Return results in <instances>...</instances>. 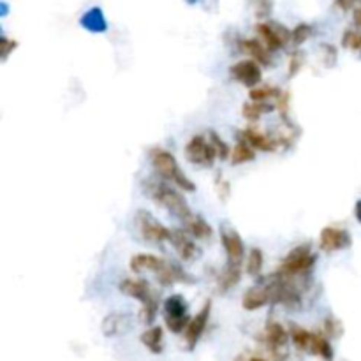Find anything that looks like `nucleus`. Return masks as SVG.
<instances>
[{"label":"nucleus","instance_id":"14","mask_svg":"<svg viewBox=\"0 0 361 361\" xmlns=\"http://www.w3.org/2000/svg\"><path fill=\"white\" fill-rule=\"evenodd\" d=\"M175 247V250L178 252V255L182 257L185 263H190L199 255V248L196 247V243L192 241V238L182 229H175L171 233V240H169Z\"/></svg>","mask_w":361,"mask_h":361},{"label":"nucleus","instance_id":"11","mask_svg":"<svg viewBox=\"0 0 361 361\" xmlns=\"http://www.w3.org/2000/svg\"><path fill=\"white\" fill-rule=\"evenodd\" d=\"M231 78L238 83L245 85L248 88H254L261 83L263 80V73H261L260 64L255 60H241V62H236L234 66H231Z\"/></svg>","mask_w":361,"mask_h":361},{"label":"nucleus","instance_id":"12","mask_svg":"<svg viewBox=\"0 0 361 361\" xmlns=\"http://www.w3.org/2000/svg\"><path fill=\"white\" fill-rule=\"evenodd\" d=\"M220 241H222V247L226 250L227 264L240 267L245 257V245L241 241L240 234L234 229H231V227L222 226L220 227Z\"/></svg>","mask_w":361,"mask_h":361},{"label":"nucleus","instance_id":"31","mask_svg":"<svg viewBox=\"0 0 361 361\" xmlns=\"http://www.w3.org/2000/svg\"><path fill=\"white\" fill-rule=\"evenodd\" d=\"M208 139H210V143H212V145H213V148H215L217 157L222 159V161H226V159L229 157V153H231V150H229V146H227V143L224 141V139L220 138V136L217 134V132H213V131L208 134Z\"/></svg>","mask_w":361,"mask_h":361},{"label":"nucleus","instance_id":"22","mask_svg":"<svg viewBox=\"0 0 361 361\" xmlns=\"http://www.w3.org/2000/svg\"><path fill=\"white\" fill-rule=\"evenodd\" d=\"M129 330V319L125 316L120 314H113V316H108L102 323V332L106 337H117L122 335V333Z\"/></svg>","mask_w":361,"mask_h":361},{"label":"nucleus","instance_id":"16","mask_svg":"<svg viewBox=\"0 0 361 361\" xmlns=\"http://www.w3.org/2000/svg\"><path fill=\"white\" fill-rule=\"evenodd\" d=\"M241 138H243V141H247L252 148L261 150V152H275V150L282 145V141L270 138V136L261 134V132L255 131V129H245V131L241 132Z\"/></svg>","mask_w":361,"mask_h":361},{"label":"nucleus","instance_id":"19","mask_svg":"<svg viewBox=\"0 0 361 361\" xmlns=\"http://www.w3.org/2000/svg\"><path fill=\"white\" fill-rule=\"evenodd\" d=\"M80 23L83 29L90 30V32H94V34L106 32L108 30V22H106V18H104V13H102L101 8L88 9V11L81 16Z\"/></svg>","mask_w":361,"mask_h":361},{"label":"nucleus","instance_id":"35","mask_svg":"<svg viewBox=\"0 0 361 361\" xmlns=\"http://www.w3.org/2000/svg\"><path fill=\"white\" fill-rule=\"evenodd\" d=\"M302 64H303V55L299 53V51H296L295 55L291 57V62H289V76H295V74L299 71V67H302Z\"/></svg>","mask_w":361,"mask_h":361},{"label":"nucleus","instance_id":"41","mask_svg":"<svg viewBox=\"0 0 361 361\" xmlns=\"http://www.w3.org/2000/svg\"><path fill=\"white\" fill-rule=\"evenodd\" d=\"M354 23H356L358 29H361V6L358 9H354Z\"/></svg>","mask_w":361,"mask_h":361},{"label":"nucleus","instance_id":"28","mask_svg":"<svg viewBox=\"0 0 361 361\" xmlns=\"http://www.w3.org/2000/svg\"><path fill=\"white\" fill-rule=\"evenodd\" d=\"M263 271V252L261 248H252L247 260V274L252 277H260Z\"/></svg>","mask_w":361,"mask_h":361},{"label":"nucleus","instance_id":"37","mask_svg":"<svg viewBox=\"0 0 361 361\" xmlns=\"http://www.w3.org/2000/svg\"><path fill=\"white\" fill-rule=\"evenodd\" d=\"M335 4L339 6L342 11H351V9H358L361 6V0H335Z\"/></svg>","mask_w":361,"mask_h":361},{"label":"nucleus","instance_id":"36","mask_svg":"<svg viewBox=\"0 0 361 361\" xmlns=\"http://www.w3.org/2000/svg\"><path fill=\"white\" fill-rule=\"evenodd\" d=\"M234 361H277V360H268V358L254 353H241L234 358Z\"/></svg>","mask_w":361,"mask_h":361},{"label":"nucleus","instance_id":"21","mask_svg":"<svg viewBox=\"0 0 361 361\" xmlns=\"http://www.w3.org/2000/svg\"><path fill=\"white\" fill-rule=\"evenodd\" d=\"M183 224L187 226L189 233L192 234L194 238H197V240H208V238L212 236V233H213L212 226H210V224L206 222L203 217L194 215V213Z\"/></svg>","mask_w":361,"mask_h":361},{"label":"nucleus","instance_id":"42","mask_svg":"<svg viewBox=\"0 0 361 361\" xmlns=\"http://www.w3.org/2000/svg\"><path fill=\"white\" fill-rule=\"evenodd\" d=\"M185 2H187V4L194 6V4H196V2H197V0H185Z\"/></svg>","mask_w":361,"mask_h":361},{"label":"nucleus","instance_id":"30","mask_svg":"<svg viewBox=\"0 0 361 361\" xmlns=\"http://www.w3.org/2000/svg\"><path fill=\"white\" fill-rule=\"evenodd\" d=\"M282 92L277 87H254L250 88V99L252 101H268L270 97H281Z\"/></svg>","mask_w":361,"mask_h":361},{"label":"nucleus","instance_id":"38","mask_svg":"<svg viewBox=\"0 0 361 361\" xmlns=\"http://www.w3.org/2000/svg\"><path fill=\"white\" fill-rule=\"evenodd\" d=\"M2 59H8L9 55H11L13 51H15V48L18 46V43H16V41H9L8 37H4V39H2Z\"/></svg>","mask_w":361,"mask_h":361},{"label":"nucleus","instance_id":"15","mask_svg":"<svg viewBox=\"0 0 361 361\" xmlns=\"http://www.w3.org/2000/svg\"><path fill=\"white\" fill-rule=\"evenodd\" d=\"M168 263L169 261L162 260V257H159V255L136 254L131 260V270L138 275L145 274V271H153V274L159 275L162 270H164Z\"/></svg>","mask_w":361,"mask_h":361},{"label":"nucleus","instance_id":"32","mask_svg":"<svg viewBox=\"0 0 361 361\" xmlns=\"http://www.w3.org/2000/svg\"><path fill=\"white\" fill-rule=\"evenodd\" d=\"M252 9H254V15L260 20L268 18L274 9V0H250Z\"/></svg>","mask_w":361,"mask_h":361},{"label":"nucleus","instance_id":"29","mask_svg":"<svg viewBox=\"0 0 361 361\" xmlns=\"http://www.w3.org/2000/svg\"><path fill=\"white\" fill-rule=\"evenodd\" d=\"M342 44L351 51H356L361 55V29H349L344 32Z\"/></svg>","mask_w":361,"mask_h":361},{"label":"nucleus","instance_id":"20","mask_svg":"<svg viewBox=\"0 0 361 361\" xmlns=\"http://www.w3.org/2000/svg\"><path fill=\"white\" fill-rule=\"evenodd\" d=\"M141 342L150 353L161 354L164 349V332L159 326H152L141 335Z\"/></svg>","mask_w":361,"mask_h":361},{"label":"nucleus","instance_id":"4","mask_svg":"<svg viewBox=\"0 0 361 361\" xmlns=\"http://www.w3.org/2000/svg\"><path fill=\"white\" fill-rule=\"evenodd\" d=\"M120 291L125 296H131V298L141 302V312H139V319H141L145 325H152L155 314H157V298L153 295L152 288H150L148 282L145 278H125L120 284Z\"/></svg>","mask_w":361,"mask_h":361},{"label":"nucleus","instance_id":"25","mask_svg":"<svg viewBox=\"0 0 361 361\" xmlns=\"http://www.w3.org/2000/svg\"><path fill=\"white\" fill-rule=\"evenodd\" d=\"M312 354L321 358L323 361H333V347L330 340L321 333H314V342H312Z\"/></svg>","mask_w":361,"mask_h":361},{"label":"nucleus","instance_id":"33","mask_svg":"<svg viewBox=\"0 0 361 361\" xmlns=\"http://www.w3.org/2000/svg\"><path fill=\"white\" fill-rule=\"evenodd\" d=\"M311 36H312V27L306 25V23H299V25H296V29L291 32V41L296 44V46H299V44L305 43Z\"/></svg>","mask_w":361,"mask_h":361},{"label":"nucleus","instance_id":"39","mask_svg":"<svg viewBox=\"0 0 361 361\" xmlns=\"http://www.w3.org/2000/svg\"><path fill=\"white\" fill-rule=\"evenodd\" d=\"M217 192L220 194L222 199H227L229 197V183L226 180H222L220 176H217Z\"/></svg>","mask_w":361,"mask_h":361},{"label":"nucleus","instance_id":"2","mask_svg":"<svg viewBox=\"0 0 361 361\" xmlns=\"http://www.w3.org/2000/svg\"><path fill=\"white\" fill-rule=\"evenodd\" d=\"M311 245H299V247L292 248L284 260L281 261L277 275L288 281H302L311 275L312 268L316 264V254H312Z\"/></svg>","mask_w":361,"mask_h":361},{"label":"nucleus","instance_id":"5","mask_svg":"<svg viewBox=\"0 0 361 361\" xmlns=\"http://www.w3.org/2000/svg\"><path fill=\"white\" fill-rule=\"evenodd\" d=\"M136 227H138V233L141 234L143 240L152 241V243H161V241L171 240V233L168 227L162 226L155 217L152 215L146 210H139L134 217Z\"/></svg>","mask_w":361,"mask_h":361},{"label":"nucleus","instance_id":"17","mask_svg":"<svg viewBox=\"0 0 361 361\" xmlns=\"http://www.w3.org/2000/svg\"><path fill=\"white\" fill-rule=\"evenodd\" d=\"M240 48L243 53H247L252 60H255L261 66H271V59L270 53H268V48L264 46L261 41L257 39H243L240 43Z\"/></svg>","mask_w":361,"mask_h":361},{"label":"nucleus","instance_id":"6","mask_svg":"<svg viewBox=\"0 0 361 361\" xmlns=\"http://www.w3.org/2000/svg\"><path fill=\"white\" fill-rule=\"evenodd\" d=\"M187 161L203 168H212L217 159V152L208 138L204 136H192L185 145Z\"/></svg>","mask_w":361,"mask_h":361},{"label":"nucleus","instance_id":"27","mask_svg":"<svg viewBox=\"0 0 361 361\" xmlns=\"http://www.w3.org/2000/svg\"><path fill=\"white\" fill-rule=\"evenodd\" d=\"M240 277H241L240 267H233V264H227V268L222 271V275L219 277V289L222 292L229 291L231 288H234V285L240 282Z\"/></svg>","mask_w":361,"mask_h":361},{"label":"nucleus","instance_id":"24","mask_svg":"<svg viewBox=\"0 0 361 361\" xmlns=\"http://www.w3.org/2000/svg\"><path fill=\"white\" fill-rule=\"evenodd\" d=\"M274 111L271 104H267L264 101H250L243 104V117L250 122H257L263 115Z\"/></svg>","mask_w":361,"mask_h":361},{"label":"nucleus","instance_id":"26","mask_svg":"<svg viewBox=\"0 0 361 361\" xmlns=\"http://www.w3.org/2000/svg\"><path fill=\"white\" fill-rule=\"evenodd\" d=\"M254 159H255V152L247 141H240L236 146H234L233 152H231V162H233L234 166L245 164V162H250L254 161Z\"/></svg>","mask_w":361,"mask_h":361},{"label":"nucleus","instance_id":"40","mask_svg":"<svg viewBox=\"0 0 361 361\" xmlns=\"http://www.w3.org/2000/svg\"><path fill=\"white\" fill-rule=\"evenodd\" d=\"M354 217L361 224V199L356 201V204H354Z\"/></svg>","mask_w":361,"mask_h":361},{"label":"nucleus","instance_id":"7","mask_svg":"<svg viewBox=\"0 0 361 361\" xmlns=\"http://www.w3.org/2000/svg\"><path fill=\"white\" fill-rule=\"evenodd\" d=\"M164 319L169 332L182 333L189 326V316H187V302L182 295L169 296L164 302Z\"/></svg>","mask_w":361,"mask_h":361},{"label":"nucleus","instance_id":"8","mask_svg":"<svg viewBox=\"0 0 361 361\" xmlns=\"http://www.w3.org/2000/svg\"><path fill=\"white\" fill-rule=\"evenodd\" d=\"M289 337H291V333L285 332L284 326L281 325V323H268L267 328H264V333L263 337H261V342L264 344V347H267L268 351H270L271 356L275 358V360H282V358H285V349H288V342H289Z\"/></svg>","mask_w":361,"mask_h":361},{"label":"nucleus","instance_id":"34","mask_svg":"<svg viewBox=\"0 0 361 361\" xmlns=\"http://www.w3.org/2000/svg\"><path fill=\"white\" fill-rule=\"evenodd\" d=\"M325 333L330 337H340V333H342V326H340V323L337 321V319L328 318L325 321Z\"/></svg>","mask_w":361,"mask_h":361},{"label":"nucleus","instance_id":"13","mask_svg":"<svg viewBox=\"0 0 361 361\" xmlns=\"http://www.w3.org/2000/svg\"><path fill=\"white\" fill-rule=\"evenodd\" d=\"M210 312H212V302L208 299V302H204L203 309L197 312L196 318L190 319L189 326H187L185 330V342L189 349H194V347L197 346V342H199L201 337H203L204 330L208 326Z\"/></svg>","mask_w":361,"mask_h":361},{"label":"nucleus","instance_id":"23","mask_svg":"<svg viewBox=\"0 0 361 361\" xmlns=\"http://www.w3.org/2000/svg\"><path fill=\"white\" fill-rule=\"evenodd\" d=\"M291 340L299 351L311 353L312 342H314V333L309 332V330H305V328H302V326H292V328H291Z\"/></svg>","mask_w":361,"mask_h":361},{"label":"nucleus","instance_id":"3","mask_svg":"<svg viewBox=\"0 0 361 361\" xmlns=\"http://www.w3.org/2000/svg\"><path fill=\"white\" fill-rule=\"evenodd\" d=\"M150 159H152L153 168L157 169V173L162 178L175 183L176 187H180L185 192H194L196 190L192 180H189V176L180 169L178 161H176L171 152L164 148H152L150 150Z\"/></svg>","mask_w":361,"mask_h":361},{"label":"nucleus","instance_id":"10","mask_svg":"<svg viewBox=\"0 0 361 361\" xmlns=\"http://www.w3.org/2000/svg\"><path fill=\"white\" fill-rule=\"evenodd\" d=\"M351 243H353V240H351L349 231L344 229V227L328 226L321 231V236H319V247L326 254L344 250V248L351 247Z\"/></svg>","mask_w":361,"mask_h":361},{"label":"nucleus","instance_id":"9","mask_svg":"<svg viewBox=\"0 0 361 361\" xmlns=\"http://www.w3.org/2000/svg\"><path fill=\"white\" fill-rule=\"evenodd\" d=\"M255 30H257V36L263 39L264 46L270 51L281 50L291 41V32L277 22H261L257 23Z\"/></svg>","mask_w":361,"mask_h":361},{"label":"nucleus","instance_id":"1","mask_svg":"<svg viewBox=\"0 0 361 361\" xmlns=\"http://www.w3.org/2000/svg\"><path fill=\"white\" fill-rule=\"evenodd\" d=\"M143 190H145V194L153 201V203H157L159 206L168 210L171 215H175L176 219H180L182 222H185V220L192 215L189 204L183 199L182 194L176 192L175 189H171V187L166 182H162V180L146 178L145 183H143Z\"/></svg>","mask_w":361,"mask_h":361},{"label":"nucleus","instance_id":"18","mask_svg":"<svg viewBox=\"0 0 361 361\" xmlns=\"http://www.w3.org/2000/svg\"><path fill=\"white\" fill-rule=\"evenodd\" d=\"M267 303H271L270 299V291H268V285H255L250 288L243 296V309L245 311H257L261 306H264Z\"/></svg>","mask_w":361,"mask_h":361}]
</instances>
